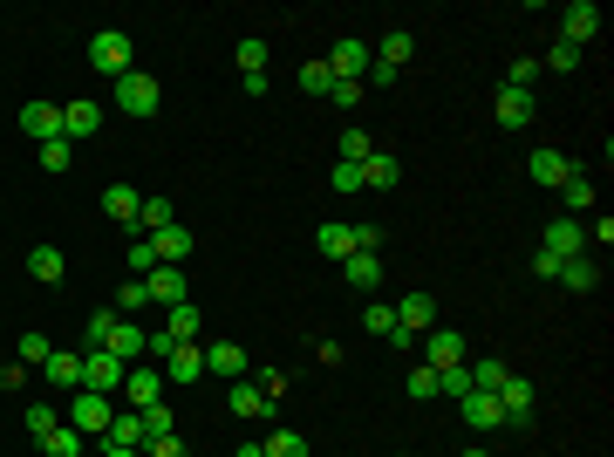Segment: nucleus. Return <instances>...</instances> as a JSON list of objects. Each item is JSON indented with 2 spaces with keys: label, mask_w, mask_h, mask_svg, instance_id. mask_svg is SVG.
<instances>
[{
  "label": "nucleus",
  "mask_w": 614,
  "mask_h": 457,
  "mask_svg": "<svg viewBox=\"0 0 614 457\" xmlns=\"http://www.w3.org/2000/svg\"><path fill=\"white\" fill-rule=\"evenodd\" d=\"M116 417V396H96V389H76V396H62V423H76L82 437H103Z\"/></svg>",
  "instance_id": "f257e3e1"
},
{
  "label": "nucleus",
  "mask_w": 614,
  "mask_h": 457,
  "mask_svg": "<svg viewBox=\"0 0 614 457\" xmlns=\"http://www.w3.org/2000/svg\"><path fill=\"white\" fill-rule=\"evenodd\" d=\"M89 69H96V76H130V69H137L130 35H123V28H103V35L89 41Z\"/></svg>",
  "instance_id": "f03ea898"
},
{
  "label": "nucleus",
  "mask_w": 614,
  "mask_h": 457,
  "mask_svg": "<svg viewBox=\"0 0 614 457\" xmlns=\"http://www.w3.org/2000/svg\"><path fill=\"white\" fill-rule=\"evenodd\" d=\"M123 376H130V362H116L110 348H82V389H96V396H123Z\"/></svg>",
  "instance_id": "7ed1b4c3"
},
{
  "label": "nucleus",
  "mask_w": 614,
  "mask_h": 457,
  "mask_svg": "<svg viewBox=\"0 0 614 457\" xmlns=\"http://www.w3.org/2000/svg\"><path fill=\"white\" fill-rule=\"evenodd\" d=\"M157 103H164V89H157V76H144V69L116 76V110H123V116H157Z\"/></svg>",
  "instance_id": "20e7f679"
},
{
  "label": "nucleus",
  "mask_w": 614,
  "mask_h": 457,
  "mask_svg": "<svg viewBox=\"0 0 614 457\" xmlns=\"http://www.w3.org/2000/svg\"><path fill=\"white\" fill-rule=\"evenodd\" d=\"M157 396H164V369H151V362H130V376H123V396H116V410H151Z\"/></svg>",
  "instance_id": "39448f33"
},
{
  "label": "nucleus",
  "mask_w": 614,
  "mask_h": 457,
  "mask_svg": "<svg viewBox=\"0 0 614 457\" xmlns=\"http://www.w3.org/2000/svg\"><path fill=\"white\" fill-rule=\"evenodd\" d=\"M458 362H471V342L458 328H430L423 335V369H458Z\"/></svg>",
  "instance_id": "423d86ee"
},
{
  "label": "nucleus",
  "mask_w": 614,
  "mask_h": 457,
  "mask_svg": "<svg viewBox=\"0 0 614 457\" xmlns=\"http://www.w3.org/2000/svg\"><path fill=\"white\" fill-rule=\"evenodd\" d=\"M41 376H48L55 396H76V389H82V348H55V355L41 362Z\"/></svg>",
  "instance_id": "0eeeda50"
},
{
  "label": "nucleus",
  "mask_w": 614,
  "mask_h": 457,
  "mask_svg": "<svg viewBox=\"0 0 614 457\" xmlns=\"http://www.w3.org/2000/svg\"><path fill=\"white\" fill-rule=\"evenodd\" d=\"M594 35H601V7H594V0H574V7L560 14V41H567V48H587Z\"/></svg>",
  "instance_id": "6e6552de"
},
{
  "label": "nucleus",
  "mask_w": 614,
  "mask_h": 457,
  "mask_svg": "<svg viewBox=\"0 0 614 457\" xmlns=\"http://www.w3.org/2000/svg\"><path fill=\"white\" fill-rule=\"evenodd\" d=\"M328 76L335 82H362L369 76V41H335V48H328Z\"/></svg>",
  "instance_id": "1a4fd4ad"
},
{
  "label": "nucleus",
  "mask_w": 614,
  "mask_h": 457,
  "mask_svg": "<svg viewBox=\"0 0 614 457\" xmlns=\"http://www.w3.org/2000/svg\"><path fill=\"white\" fill-rule=\"evenodd\" d=\"M144 294H151L157 307L192 301V287H185V267H151V273H144Z\"/></svg>",
  "instance_id": "9d476101"
},
{
  "label": "nucleus",
  "mask_w": 614,
  "mask_h": 457,
  "mask_svg": "<svg viewBox=\"0 0 614 457\" xmlns=\"http://www.w3.org/2000/svg\"><path fill=\"white\" fill-rule=\"evenodd\" d=\"M116 355V362H137V355H151V335L130 321V314H116V328H110V342H103Z\"/></svg>",
  "instance_id": "9b49d317"
},
{
  "label": "nucleus",
  "mask_w": 614,
  "mask_h": 457,
  "mask_svg": "<svg viewBox=\"0 0 614 457\" xmlns=\"http://www.w3.org/2000/svg\"><path fill=\"white\" fill-rule=\"evenodd\" d=\"M103 130V103H89V96H76V103H62V137L76 144V137H96Z\"/></svg>",
  "instance_id": "f8f14e48"
},
{
  "label": "nucleus",
  "mask_w": 614,
  "mask_h": 457,
  "mask_svg": "<svg viewBox=\"0 0 614 457\" xmlns=\"http://www.w3.org/2000/svg\"><path fill=\"white\" fill-rule=\"evenodd\" d=\"M198 348H205V376H226V382L246 376V348L239 342H198Z\"/></svg>",
  "instance_id": "ddd939ff"
},
{
  "label": "nucleus",
  "mask_w": 614,
  "mask_h": 457,
  "mask_svg": "<svg viewBox=\"0 0 614 457\" xmlns=\"http://www.w3.org/2000/svg\"><path fill=\"white\" fill-rule=\"evenodd\" d=\"M192 232L185 226H164V232H151V253H157V267H185V260H192Z\"/></svg>",
  "instance_id": "4468645a"
},
{
  "label": "nucleus",
  "mask_w": 614,
  "mask_h": 457,
  "mask_svg": "<svg viewBox=\"0 0 614 457\" xmlns=\"http://www.w3.org/2000/svg\"><path fill=\"white\" fill-rule=\"evenodd\" d=\"M526 171H533V178H539L546 191H560V185H567V171H574V157H560L553 144H539V151L526 157Z\"/></svg>",
  "instance_id": "2eb2a0df"
},
{
  "label": "nucleus",
  "mask_w": 614,
  "mask_h": 457,
  "mask_svg": "<svg viewBox=\"0 0 614 457\" xmlns=\"http://www.w3.org/2000/svg\"><path fill=\"white\" fill-rule=\"evenodd\" d=\"M458 410L471 430H505V410H499V396H485V389H471V396H458Z\"/></svg>",
  "instance_id": "dca6fc26"
},
{
  "label": "nucleus",
  "mask_w": 614,
  "mask_h": 457,
  "mask_svg": "<svg viewBox=\"0 0 614 457\" xmlns=\"http://www.w3.org/2000/svg\"><path fill=\"white\" fill-rule=\"evenodd\" d=\"M533 403H539V389L526 376H512L499 389V410H505V423H533Z\"/></svg>",
  "instance_id": "f3484780"
},
{
  "label": "nucleus",
  "mask_w": 614,
  "mask_h": 457,
  "mask_svg": "<svg viewBox=\"0 0 614 457\" xmlns=\"http://www.w3.org/2000/svg\"><path fill=\"white\" fill-rule=\"evenodd\" d=\"M21 130H28L35 144H55V137H62V103H28V110H21Z\"/></svg>",
  "instance_id": "a211bd4d"
},
{
  "label": "nucleus",
  "mask_w": 614,
  "mask_h": 457,
  "mask_svg": "<svg viewBox=\"0 0 614 457\" xmlns=\"http://www.w3.org/2000/svg\"><path fill=\"white\" fill-rule=\"evenodd\" d=\"M396 321H403V335H430V328H437V301H430V294H403V301H396Z\"/></svg>",
  "instance_id": "6ab92c4d"
},
{
  "label": "nucleus",
  "mask_w": 614,
  "mask_h": 457,
  "mask_svg": "<svg viewBox=\"0 0 614 457\" xmlns=\"http://www.w3.org/2000/svg\"><path fill=\"white\" fill-rule=\"evenodd\" d=\"M164 335H171V342H198V335H205V314H198V301L164 307Z\"/></svg>",
  "instance_id": "aec40b11"
},
{
  "label": "nucleus",
  "mask_w": 614,
  "mask_h": 457,
  "mask_svg": "<svg viewBox=\"0 0 614 457\" xmlns=\"http://www.w3.org/2000/svg\"><path fill=\"white\" fill-rule=\"evenodd\" d=\"M103 444H116V451H144V444H151V437H144V417H137V410H116L110 430H103Z\"/></svg>",
  "instance_id": "412c9836"
},
{
  "label": "nucleus",
  "mask_w": 614,
  "mask_h": 457,
  "mask_svg": "<svg viewBox=\"0 0 614 457\" xmlns=\"http://www.w3.org/2000/svg\"><path fill=\"white\" fill-rule=\"evenodd\" d=\"M492 116H499L505 130H526V123H533V96H526V89H499V96H492Z\"/></svg>",
  "instance_id": "4be33fe9"
},
{
  "label": "nucleus",
  "mask_w": 614,
  "mask_h": 457,
  "mask_svg": "<svg viewBox=\"0 0 614 457\" xmlns=\"http://www.w3.org/2000/svg\"><path fill=\"white\" fill-rule=\"evenodd\" d=\"M546 253L580 260V253H587V232H580V219H553V226H546Z\"/></svg>",
  "instance_id": "5701e85b"
},
{
  "label": "nucleus",
  "mask_w": 614,
  "mask_h": 457,
  "mask_svg": "<svg viewBox=\"0 0 614 457\" xmlns=\"http://www.w3.org/2000/svg\"><path fill=\"white\" fill-rule=\"evenodd\" d=\"M342 280H348V287H362V294H369V287H383V253H348Z\"/></svg>",
  "instance_id": "b1692460"
},
{
  "label": "nucleus",
  "mask_w": 614,
  "mask_h": 457,
  "mask_svg": "<svg viewBox=\"0 0 614 457\" xmlns=\"http://www.w3.org/2000/svg\"><path fill=\"white\" fill-rule=\"evenodd\" d=\"M369 55H376L383 69H396V76H403V62L417 55V35H410V28H389V35H383V48H369Z\"/></svg>",
  "instance_id": "393cba45"
},
{
  "label": "nucleus",
  "mask_w": 614,
  "mask_h": 457,
  "mask_svg": "<svg viewBox=\"0 0 614 457\" xmlns=\"http://www.w3.org/2000/svg\"><path fill=\"white\" fill-rule=\"evenodd\" d=\"M464 369H471V389H485V396H499L505 382H512V369H505L499 355H471Z\"/></svg>",
  "instance_id": "a878e982"
},
{
  "label": "nucleus",
  "mask_w": 614,
  "mask_h": 457,
  "mask_svg": "<svg viewBox=\"0 0 614 457\" xmlns=\"http://www.w3.org/2000/svg\"><path fill=\"white\" fill-rule=\"evenodd\" d=\"M396 178H403V164H396L389 151H369V157H362V191H389Z\"/></svg>",
  "instance_id": "bb28decb"
},
{
  "label": "nucleus",
  "mask_w": 614,
  "mask_h": 457,
  "mask_svg": "<svg viewBox=\"0 0 614 457\" xmlns=\"http://www.w3.org/2000/svg\"><path fill=\"white\" fill-rule=\"evenodd\" d=\"M137 205H144V191H130V185H110V191H103V212H110L116 226H130V232H137Z\"/></svg>",
  "instance_id": "cd10ccee"
},
{
  "label": "nucleus",
  "mask_w": 614,
  "mask_h": 457,
  "mask_svg": "<svg viewBox=\"0 0 614 457\" xmlns=\"http://www.w3.org/2000/svg\"><path fill=\"white\" fill-rule=\"evenodd\" d=\"M164 226H178V212H171V198H144V205H137V239H151V232H164Z\"/></svg>",
  "instance_id": "c85d7f7f"
},
{
  "label": "nucleus",
  "mask_w": 614,
  "mask_h": 457,
  "mask_svg": "<svg viewBox=\"0 0 614 457\" xmlns=\"http://www.w3.org/2000/svg\"><path fill=\"white\" fill-rule=\"evenodd\" d=\"M560 205H567V219H574V212H587V205H594V178H587V171H567V185H560Z\"/></svg>",
  "instance_id": "c756f323"
},
{
  "label": "nucleus",
  "mask_w": 614,
  "mask_h": 457,
  "mask_svg": "<svg viewBox=\"0 0 614 457\" xmlns=\"http://www.w3.org/2000/svg\"><path fill=\"white\" fill-rule=\"evenodd\" d=\"M314 246H321V253H328V260H335V267H342L348 253H355V232H348V226H335V219H328V226L314 232Z\"/></svg>",
  "instance_id": "7c9ffc66"
},
{
  "label": "nucleus",
  "mask_w": 614,
  "mask_h": 457,
  "mask_svg": "<svg viewBox=\"0 0 614 457\" xmlns=\"http://www.w3.org/2000/svg\"><path fill=\"white\" fill-rule=\"evenodd\" d=\"M362 328H369V335H383V342H396V335H403V321H396V307H389V301H369V307H362Z\"/></svg>",
  "instance_id": "2f4dec72"
},
{
  "label": "nucleus",
  "mask_w": 614,
  "mask_h": 457,
  "mask_svg": "<svg viewBox=\"0 0 614 457\" xmlns=\"http://www.w3.org/2000/svg\"><path fill=\"white\" fill-rule=\"evenodd\" d=\"M232 410H239V417H267L273 403L260 396V382H253V376H239V382H232Z\"/></svg>",
  "instance_id": "473e14b6"
},
{
  "label": "nucleus",
  "mask_w": 614,
  "mask_h": 457,
  "mask_svg": "<svg viewBox=\"0 0 614 457\" xmlns=\"http://www.w3.org/2000/svg\"><path fill=\"white\" fill-rule=\"evenodd\" d=\"M28 273H35V280H48V287H55V280L69 273V260H62V246H35V253H28Z\"/></svg>",
  "instance_id": "72a5a7b5"
},
{
  "label": "nucleus",
  "mask_w": 614,
  "mask_h": 457,
  "mask_svg": "<svg viewBox=\"0 0 614 457\" xmlns=\"http://www.w3.org/2000/svg\"><path fill=\"white\" fill-rule=\"evenodd\" d=\"M48 355H55V342H48V335H41V328H28V335H21V342H14V362H21V369H41V362H48Z\"/></svg>",
  "instance_id": "f704fd0d"
},
{
  "label": "nucleus",
  "mask_w": 614,
  "mask_h": 457,
  "mask_svg": "<svg viewBox=\"0 0 614 457\" xmlns=\"http://www.w3.org/2000/svg\"><path fill=\"white\" fill-rule=\"evenodd\" d=\"M41 451H48V457H82V430H76V423H55V430L41 437Z\"/></svg>",
  "instance_id": "c9c22d12"
},
{
  "label": "nucleus",
  "mask_w": 614,
  "mask_h": 457,
  "mask_svg": "<svg viewBox=\"0 0 614 457\" xmlns=\"http://www.w3.org/2000/svg\"><path fill=\"white\" fill-rule=\"evenodd\" d=\"M260 451L267 457H307V437L301 430H273V437H260Z\"/></svg>",
  "instance_id": "e433bc0d"
},
{
  "label": "nucleus",
  "mask_w": 614,
  "mask_h": 457,
  "mask_svg": "<svg viewBox=\"0 0 614 457\" xmlns=\"http://www.w3.org/2000/svg\"><path fill=\"white\" fill-rule=\"evenodd\" d=\"M546 76V69H539V55H519V62H512V69H505V89H526V96H533V82Z\"/></svg>",
  "instance_id": "4c0bfd02"
},
{
  "label": "nucleus",
  "mask_w": 614,
  "mask_h": 457,
  "mask_svg": "<svg viewBox=\"0 0 614 457\" xmlns=\"http://www.w3.org/2000/svg\"><path fill=\"white\" fill-rule=\"evenodd\" d=\"M239 76H267V41H260V35L239 41Z\"/></svg>",
  "instance_id": "58836bf2"
},
{
  "label": "nucleus",
  "mask_w": 614,
  "mask_h": 457,
  "mask_svg": "<svg viewBox=\"0 0 614 457\" xmlns=\"http://www.w3.org/2000/svg\"><path fill=\"white\" fill-rule=\"evenodd\" d=\"M594 280H601V273H594V260H587V253H580V260H567V267H560V287H574V294H587Z\"/></svg>",
  "instance_id": "ea45409f"
},
{
  "label": "nucleus",
  "mask_w": 614,
  "mask_h": 457,
  "mask_svg": "<svg viewBox=\"0 0 614 457\" xmlns=\"http://www.w3.org/2000/svg\"><path fill=\"white\" fill-rule=\"evenodd\" d=\"M69 164H76V151H69V137H55V144H41V171H48V178H62Z\"/></svg>",
  "instance_id": "a19ab883"
},
{
  "label": "nucleus",
  "mask_w": 614,
  "mask_h": 457,
  "mask_svg": "<svg viewBox=\"0 0 614 457\" xmlns=\"http://www.w3.org/2000/svg\"><path fill=\"white\" fill-rule=\"evenodd\" d=\"M437 396H451V403H458V396H471V369H437Z\"/></svg>",
  "instance_id": "79ce46f5"
},
{
  "label": "nucleus",
  "mask_w": 614,
  "mask_h": 457,
  "mask_svg": "<svg viewBox=\"0 0 614 457\" xmlns=\"http://www.w3.org/2000/svg\"><path fill=\"white\" fill-rule=\"evenodd\" d=\"M539 69H553V76H574V69H580V48H567V41H553Z\"/></svg>",
  "instance_id": "37998d69"
},
{
  "label": "nucleus",
  "mask_w": 614,
  "mask_h": 457,
  "mask_svg": "<svg viewBox=\"0 0 614 457\" xmlns=\"http://www.w3.org/2000/svg\"><path fill=\"white\" fill-rule=\"evenodd\" d=\"M137 417H144V437H178V430H171V403H151V410H137Z\"/></svg>",
  "instance_id": "c03bdc74"
},
{
  "label": "nucleus",
  "mask_w": 614,
  "mask_h": 457,
  "mask_svg": "<svg viewBox=\"0 0 614 457\" xmlns=\"http://www.w3.org/2000/svg\"><path fill=\"white\" fill-rule=\"evenodd\" d=\"M55 423H62V403H28V430H35V437H48Z\"/></svg>",
  "instance_id": "a18cd8bd"
},
{
  "label": "nucleus",
  "mask_w": 614,
  "mask_h": 457,
  "mask_svg": "<svg viewBox=\"0 0 614 457\" xmlns=\"http://www.w3.org/2000/svg\"><path fill=\"white\" fill-rule=\"evenodd\" d=\"M301 89H307V96H328V89H335L328 62H307V69H301Z\"/></svg>",
  "instance_id": "49530a36"
},
{
  "label": "nucleus",
  "mask_w": 614,
  "mask_h": 457,
  "mask_svg": "<svg viewBox=\"0 0 614 457\" xmlns=\"http://www.w3.org/2000/svg\"><path fill=\"white\" fill-rule=\"evenodd\" d=\"M369 151H376V144H369V130H342V164H362Z\"/></svg>",
  "instance_id": "de8ad7c7"
},
{
  "label": "nucleus",
  "mask_w": 614,
  "mask_h": 457,
  "mask_svg": "<svg viewBox=\"0 0 614 457\" xmlns=\"http://www.w3.org/2000/svg\"><path fill=\"white\" fill-rule=\"evenodd\" d=\"M110 328H116V314H110V307H103V314H89V328H82V342H89V348H103V342H110Z\"/></svg>",
  "instance_id": "09e8293b"
},
{
  "label": "nucleus",
  "mask_w": 614,
  "mask_h": 457,
  "mask_svg": "<svg viewBox=\"0 0 614 457\" xmlns=\"http://www.w3.org/2000/svg\"><path fill=\"white\" fill-rule=\"evenodd\" d=\"M157 267V253H151V239H130V280H144V273Z\"/></svg>",
  "instance_id": "8fccbe9b"
},
{
  "label": "nucleus",
  "mask_w": 614,
  "mask_h": 457,
  "mask_svg": "<svg viewBox=\"0 0 614 457\" xmlns=\"http://www.w3.org/2000/svg\"><path fill=\"white\" fill-rule=\"evenodd\" d=\"M137 307H151L144 280H123V294H116V314H137Z\"/></svg>",
  "instance_id": "3c124183"
},
{
  "label": "nucleus",
  "mask_w": 614,
  "mask_h": 457,
  "mask_svg": "<svg viewBox=\"0 0 614 457\" xmlns=\"http://www.w3.org/2000/svg\"><path fill=\"white\" fill-rule=\"evenodd\" d=\"M253 382H260V396H267V403H273V396H287V369H260Z\"/></svg>",
  "instance_id": "603ef678"
},
{
  "label": "nucleus",
  "mask_w": 614,
  "mask_h": 457,
  "mask_svg": "<svg viewBox=\"0 0 614 457\" xmlns=\"http://www.w3.org/2000/svg\"><path fill=\"white\" fill-rule=\"evenodd\" d=\"M328 103H335V110H355V103H362V82H335Z\"/></svg>",
  "instance_id": "864d4df0"
},
{
  "label": "nucleus",
  "mask_w": 614,
  "mask_h": 457,
  "mask_svg": "<svg viewBox=\"0 0 614 457\" xmlns=\"http://www.w3.org/2000/svg\"><path fill=\"white\" fill-rule=\"evenodd\" d=\"M560 267H567L560 253H546V246H539V253H533V273H539V280H560Z\"/></svg>",
  "instance_id": "5fc2aeb1"
},
{
  "label": "nucleus",
  "mask_w": 614,
  "mask_h": 457,
  "mask_svg": "<svg viewBox=\"0 0 614 457\" xmlns=\"http://www.w3.org/2000/svg\"><path fill=\"white\" fill-rule=\"evenodd\" d=\"M335 191H362V164H335V178H328Z\"/></svg>",
  "instance_id": "6e6d98bb"
},
{
  "label": "nucleus",
  "mask_w": 614,
  "mask_h": 457,
  "mask_svg": "<svg viewBox=\"0 0 614 457\" xmlns=\"http://www.w3.org/2000/svg\"><path fill=\"white\" fill-rule=\"evenodd\" d=\"M410 396L430 403V396H437V369H417V376H410Z\"/></svg>",
  "instance_id": "4d7b16f0"
},
{
  "label": "nucleus",
  "mask_w": 614,
  "mask_h": 457,
  "mask_svg": "<svg viewBox=\"0 0 614 457\" xmlns=\"http://www.w3.org/2000/svg\"><path fill=\"white\" fill-rule=\"evenodd\" d=\"M144 457H192V451H185L178 437H151V444H144Z\"/></svg>",
  "instance_id": "13d9d810"
},
{
  "label": "nucleus",
  "mask_w": 614,
  "mask_h": 457,
  "mask_svg": "<svg viewBox=\"0 0 614 457\" xmlns=\"http://www.w3.org/2000/svg\"><path fill=\"white\" fill-rule=\"evenodd\" d=\"M232 457H267V451H260V444H239V451H232Z\"/></svg>",
  "instance_id": "bf43d9fd"
},
{
  "label": "nucleus",
  "mask_w": 614,
  "mask_h": 457,
  "mask_svg": "<svg viewBox=\"0 0 614 457\" xmlns=\"http://www.w3.org/2000/svg\"><path fill=\"white\" fill-rule=\"evenodd\" d=\"M103 457H144V451H116V444H103Z\"/></svg>",
  "instance_id": "052dcab7"
},
{
  "label": "nucleus",
  "mask_w": 614,
  "mask_h": 457,
  "mask_svg": "<svg viewBox=\"0 0 614 457\" xmlns=\"http://www.w3.org/2000/svg\"><path fill=\"white\" fill-rule=\"evenodd\" d=\"M464 457H492V451H464Z\"/></svg>",
  "instance_id": "680f3d73"
}]
</instances>
